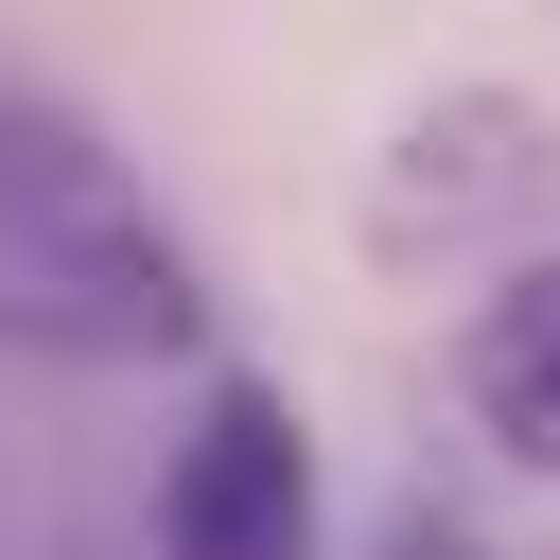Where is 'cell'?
I'll return each mask as SVG.
<instances>
[{"label":"cell","mask_w":560,"mask_h":560,"mask_svg":"<svg viewBox=\"0 0 560 560\" xmlns=\"http://www.w3.org/2000/svg\"><path fill=\"white\" fill-rule=\"evenodd\" d=\"M0 332L52 368H175L210 332L175 210L52 105H0Z\"/></svg>","instance_id":"cell-1"},{"label":"cell","mask_w":560,"mask_h":560,"mask_svg":"<svg viewBox=\"0 0 560 560\" xmlns=\"http://www.w3.org/2000/svg\"><path fill=\"white\" fill-rule=\"evenodd\" d=\"M158 560H315V438L262 368H210L158 455Z\"/></svg>","instance_id":"cell-2"},{"label":"cell","mask_w":560,"mask_h":560,"mask_svg":"<svg viewBox=\"0 0 560 560\" xmlns=\"http://www.w3.org/2000/svg\"><path fill=\"white\" fill-rule=\"evenodd\" d=\"M455 420H472L525 490H560V245L472 298V332H455Z\"/></svg>","instance_id":"cell-3"}]
</instances>
